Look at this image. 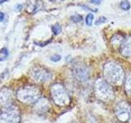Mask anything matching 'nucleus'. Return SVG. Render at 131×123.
<instances>
[{
    "label": "nucleus",
    "instance_id": "a211bd4d",
    "mask_svg": "<svg viewBox=\"0 0 131 123\" xmlns=\"http://www.w3.org/2000/svg\"><path fill=\"white\" fill-rule=\"evenodd\" d=\"M93 18L94 16L92 13H89L87 16H86V18H85V22L88 26H92L93 22Z\"/></svg>",
    "mask_w": 131,
    "mask_h": 123
},
{
    "label": "nucleus",
    "instance_id": "6ab92c4d",
    "mask_svg": "<svg viewBox=\"0 0 131 123\" xmlns=\"http://www.w3.org/2000/svg\"><path fill=\"white\" fill-rule=\"evenodd\" d=\"M71 20L75 23H79V22H81L83 18H82V16L80 15H75V16H72L71 17Z\"/></svg>",
    "mask_w": 131,
    "mask_h": 123
},
{
    "label": "nucleus",
    "instance_id": "f8f14e48",
    "mask_svg": "<svg viewBox=\"0 0 131 123\" xmlns=\"http://www.w3.org/2000/svg\"><path fill=\"white\" fill-rule=\"evenodd\" d=\"M42 2L40 0H29L26 4V12L28 13L34 14L41 8Z\"/></svg>",
    "mask_w": 131,
    "mask_h": 123
},
{
    "label": "nucleus",
    "instance_id": "ddd939ff",
    "mask_svg": "<svg viewBox=\"0 0 131 123\" xmlns=\"http://www.w3.org/2000/svg\"><path fill=\"white\" fill-rule=\"evenodd\" d=\"M124 40H125L124 37L119 34H116L111 39V44H112V48L115 50H117V49H121V47L123 42H124Z\"/></svg>",
    "mask_w": 131,
    "mask_h": 123
},
{
    "label": "nucleus",
    "instance_id": "2eb2a0df",
    "mask_svg": "<svg viewBox=\"0 0 131 123\" xmlns=\"http://www.w3.org/2000/svg\"><path fill=\"white\" fill-rule=\"evenodd\" d=\"M120 7L122 10L124 11H129L131 7V5H130V2L129 0H123V1L121 2V4H120Z\"/></svg>",
    "mask_w": 131,
    "mask_h": 123
},
{
    "label": "nucleus",
    "instance_id": "393cba45",
    "mask_svg": "<svg viewBox=\"0 0 131 123\" xmlns=\"http://www.w3.org/2000/svg\"><path fill=\"white\" fill-rule=\"evenodd\" d=\"M7 1V0H0V4H3V3H5Z\"/></svg>",
    "mask_w": 131,
    "mask_h": 123
},
{
    "label": "nucleus",
    "instance_id": "f03ea898",
    "mask_svg": "<svg viewBox=\"0 0 131 123\" xmlns=\"http://www.w3.org/2000/svg\"><path fill=\"white\" fill-rule=\"evenodd\" d=\"M42 95V91L36 85H27L20 87L16 93L17 100L24 104H35Z\"/></svg>",
    "mask_w": 131,
    "mask_h": 123
},
{
    "label": "nucleus",
    "instance_id": "f257e3e1",
    "mask_svg": "<svg viewBox=\"0 0 131 123\" xmlns=\"http://www.w3.org/2000/svg\"><path fill=\"white\" fill-rule=\"evenodd\" d=\"M103 76L108 84L115 86H121L125 80L124 69L115 61H108L104 65Z\"/></svg>",
    "mask_w": 131,
    "mask_h": 123
},
{
    "label": "nucleus",
    "instance_id": "9d476101",
    "mask_svg": "<svg viewBox=\"0 0 131 123\" xmlns=\"http://www.w3.org/2000/svg\"><path fill=\"white\" fill-rule=\"evenodd\" d=\"M49 108V102L46 98H40L39 99L35 102V110L36 112L39 114H43L46 112Z\"/></svg>",
    "mask_w": 131,
    "mask_h": 123
},
{
    "label": "nucleus",
    "instance_id": "4be33fe9",
    "mask_svg": "<svg viewBox=\"0 0 131 123\" xmlns=\"http://www.w3.org/2000/svg\"><path fill=\"white\" fill-rule=\"evenodd\" d=\"M89 2L94 4V5H99L102 2V0H89Z\"/></svg>",
    "mask_w": 131,
    "mask_h": 123
},
{
    "label": "nucleus",
    "instance_id": "6e6552de",
    "mask_svg": "<svg viewBox=\"0 0 131 123\" xmlns=\"http://www.w3.org/2000/svg\"><path fill=\"white\" fill-rule=\"evenodd\" d=\"M131 107L126 102H121L118 104L115 108V113L117 119L121 122H127L129 117Z\"/></svg>",
    "mask_w": 131,
    "mask_h": 123
},
{
    "label": "nucleus",
    "instance_id": "1a4fd4ad",
    "mask_svg": "<svg viewBox=\"0 0 131 123\" xmlns=\"http://www.w3.org/2000/svg\"><path fill=\"white\" fill-rule=\"evenodd\" d=\"M15 94L12 90L8 87L0 89V104L3 107H7L13 104Z\"/></svg>",
    "mask_w": 131,
    "mask_h": 123
},
{
    "label": "nucleus",
    "instance_id": "f3484780",
    "mask_svg": "<svg viewBox=\"0 0 131 123\" xmlns=\"http://www.w3.org/2000/svg\"><path fill=\"white\" fill-rule=\"evenodd\" d=\"M52 31L53 32V34L56 35H59L61 32V26L59 24H56V25H54V26H52Z\"/></svg>",
    "mask_w": 131,
    "mask_h": 123
},
{
    "label": "nucleus",
    "instance_id": "0eeeda50",
    "mask_svg": "<svg viewBox=\"0 0 131 123\" xmlns=\"http://www.w3.org/2000/svg\"><path fill=\"white\" fill-rule=\"evenodd\" d=\"M72 74L75 80L80 82H84L88 80L90 76V70L87 66L84 64H75L73 67Z\"/></svg>",
    "mask_w": 131,
    "mask_h": 123
},
{
    "label": "nucleus",
    "instance_id": "5701e85b",
    "mask_svg": "<svg viewBox=\"0 0 131 123\" xmlns=\"http://www.w3.org/2000/svg\"><path fill=\"white\" fill-rule=\"evenodd\" d=\"M3 20H4V13L2 12H0V22H3Z\"/></svg>",
    "mask_w": 131,
    "mask_h": 123
},
{
    "label": "nucleus",
    "instance_id": "aec40b11",
    "mask_svg": "<svg viewBox=\"0 0 131 123\" xmlns=\"http://www.w3.org/2000/svg\"><path fill=\"white\" fill-rule=\"evenodd\" d=\"M61 59V55H59V54H54V55H52V56L50 57V60H51L52 61H54V63H57V61H59Z\"/></svg>",
    "mask_w": 131,
    "mask_h": 123
},
{
    "label": "nucleus",
    "instance_id": "a878e982",
    "mask_svg": "<svg viewBox=\"0 0 131 123\" xmlns=\"http://www.w3.org/2000/svg\"><path fill=\"white\" fill-rule=\"evenodd\" d=\"M17 8H18L19 10L22 9V5H18V6H17Z\"/></svg>",
    "mask_w": 131,
    "mask_h": 123
},
{
    "label": "nucleus",
    "instance_id": "dca6fc26",
    "mask_svg": "<svg viewBox=\"0 0 131 123\" xmlns=\"http://www.w3.org/2000/svg\"><path fill=\"white\" fill-rule=\"evenodd\" d=\"M9 55V53L7 48H3L0 50V61H5Z\"/></svg>",
    "mask_w": 131,
    "mask_h": 123
},
{
    "label": "nucleus",
    "instance_id": "412c9836",
    "mask_svg": "<svg viewBox=\"0 0 131 123\" xmlns=\"http://www.w3.org/2000/svg\"><path fill=\"white\" fill-rule=\"evenodd\" d=\"M106 17H104V16H102V17H99L98 18L96 22H95V25H100L102 23H104L106 22Z\"/></svg>",
    "mask_w": 131,
    "mask_h": 123
},
{
    "label": "nucleus",
    "instance_id": "4468645a",
    "mask_svg": "<svg viewBox=\"0 0 131 123\" xmlns=\"http://www.w3.org/2000/svg\"><path fill=\"white\" fill-rule=\"evenodd\" d=\"M125 89L128 95L131 97V72L128 75V76L125 79Z\"/></svg>",
    "mask_w": 131,
    "mask_h": 123
},
{
    "label": "nucleus",
    "instance_id": "b1692460",
    "mask_svg": "<svg viewBox=\"0 0 131 123\" xmlns=\"http://www.w3.org/2000/svg\"><path fill=\"white\" fill-rule=\"evenodd\" d=\"M128 122H129V123H131V110H130V113H129V117Z\"/></svg>",
    "mask_w": 131,
    "mask_h": 123
},
{
    "label": "nucleus",
    "instance_id": "7ed1b4c3",
    "mask_svg": "<svg viewBox=\"0 0 131 123\" xmlns=\"http://www.w3.org/2000/svg\"><path fill=\"white\" fill-rule=\"evenodd\" d=\"M94 93L97 98L104 102H108L114 98L112 87L104 79L98 78L94 83Z\"/></svg>",
    "mask_w": 131,
    "mask_h": 123
},
{
    "label": "nucleus",
    "instance_id": "9b49d317",
    "mask_svg": "<svg viewBox=\"0 0 131 123\" xmlns=\"http://www.w3.org/2000/svg\"><path fill=\"white\" fill-rule=\"evenodd\" d=\"M121 53L125 57H131V35L125 39L121 47Z\"/></svg>",
    "mask_w": 131,
    "mask_h": 123
},
{
    "label": "nucleus",
    "instance_id": "39448f33",
    "mask_svg": "<svg viewBox=\"0 0 131 123\" xmlns=\"http://www.w3.org/2000/svg\"><path fill=\"white\" fill-rule=\"evenodd\" d=\"M20 112L18 107L12 104L3 107L0 111V123H20Z\"/></svg>",
    "mask_w": 131,
    "mask_h": 123
},
{
    "label": "nucleus",
    "instance_id": "423d86ee",
    "mask_svg": "<svg viewBox=\"0 0 131 123\" xmlns=\"http://www.w3.org/2000/svg\"><path fill=\"white\" fill-rule=\"evenodd\" d=\"M30 78L37 83H45L52 80V74L48 69L40 66H35L30 71Z\"/></svg>",
    "mask_w": 131,
    "mask_h": 123
},
{
    "label": "nucleus",
    "instance_id": "20e7f679",
    "mask_svg": "<svg viewBox=\"0 0 131 123\" xmlns=\"http://www.w3.org/2000/svg\"><path fill=\"white\" fill-rule=\"evenodd\" d=\"M50 93L52 101L57 106L65 107L69 105L71 102V98H70L67 89L61 84L57 83L52 85L50 89Z\"/></svg>",
    "mask_w": 131,
    "mask_h": 123
}]
</instances>
